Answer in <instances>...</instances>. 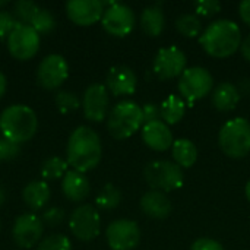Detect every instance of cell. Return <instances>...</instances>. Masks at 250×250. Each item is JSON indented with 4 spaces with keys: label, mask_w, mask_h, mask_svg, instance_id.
Masks as SVG:
<instances>
[{
    "label": "cell",
    "mask_w": 250,
    "mask_h": 250,
    "mask_svg": "<svg viewBox=\"0 0 250 250\" xmlns=\"http://www.w3.org/2000/svg\"><path fill=\"white\" fill-rule=\"evenodd\" d=\"M67 164L79 173L95 168L103 157L101 139L95 130L88 126L76 127L67 141Z\"/></svg>",
    "instance_id": "cell-1"
},
{
    "label": "cell",
    "mask_w": 250,
    "mask_h": 250,
    "mask_svg": "<svg viewBox=\"0 0 250 250\" xmlns=\"http://www.w3.org/2000/svg\"><path fill=\"white\" fill-rule=\"evenodd\" d=\"M199 42L202 48L215 59L230 57L242 44L240 28L231 19L214 21L201 34Z\"/></svg>",
    "instance_id": "cell-2"
},
{
    "label": "cell",
    "mask_w": 250,
    "mask_h": 250,
    "mask_svg": "<svg viewBox=\"0 0 250 250\" xmlns=\"http://www.w3.org/2000/svg\"><path fill=\"white\" fill-rule=\"evenodd\" d=\"M38 127V120L32 108L23 104H13L4 108L0 114L1 136L13 144H23L34 138Z\"/></svg>",
    "instance_id": "cell-3"
},
{
    "label": "cell",
    "mask_w": 250,
    "mask_h": 250,
    "mask_svg": "<svg viewBox=\"0 0 250 250\" xmlns=\"http://www.w3.org/2000/svg\"><path fill=\"white\" fill-rule=\"evenodd\" d=\"M144 126L142 107L133 101H120L117 103L107 119L108 133L114 139H127L135 135Z\"/></svg>",
    "instance_id": "cell-4"
},
{
    "label": "cell",
    "mask_w": 250,
    "mask_h": 250,
    "mask_svg": "<svg viewBox=\"0 0 250 250\" xmlns=\"http://www.w3.org/2000/svg\"><path fill=\"white\" fill-rule=\"evenodd\" d=\"M221 151L230 158H243L250 152V122L236 117L223 125L218 135Z\"/></svg>",
    "instance_id": "cell-5"
},
{
    "label": "cell",
    "mask_w": 250,
    "mask_h": 250,
    "mask_svg": "<svg viewBox=\"0 0 250 250\" xmlns=\"http://www.w3.org/2000/svg\"><path fill=\"white\" fill-rule=\"evenodd\" d=\"M144 177L149 188H152V190H158L163 193L180 189L185 182L182 167L168 160L151 161L144 170Z\"/></svg>",
    "instance_id": "cell-6"
},
{
    "label": "cell",
    "mask_w": 250,
    "mask_h": 250,
    "mask_svg": "<svg viewBox=\"0 0 250 250\" xmlns=\"http://www.w3.org/2000/svg\"><path fill=\"white\" fill-rule=\"evenodd\" d=\"M179 92L182 98L189 103H195L207 97L214 88L212 75L201 66L188 67L179 79Z\"/></svg>",
    "instance_id": "cell-7"
},
{
    "label": "cell",
    "mask_w": 250,
    "mask_h": 250,
    "mask_svg": "<svg viewBox=\"0 0 250 250\" xmlns=\"http://www.w3.org/2000/svg\"><path fill=\"white\" fill-rule=\"evenodd\" d=\"M6 41L10 56L22 62L32 59L40 48V34L25 23H18Z\"/></svg>",
    "instance_id": "cell-8"
},
{
    "label": "cell",
    "mask_w": 250,
    "mask_h": 250,
    "mask_svg": "<svg viewBox=\"0 0 250 250\" xmlns=\"http://www.w3.org/2000/svg\"><path fill=\"white\" fill-rule=\"evenodd\" d=\"M69 229L78 240H94L101 230V218L98 211L88 204L78 207L69 218Z\"/></svg>",
    "instance_id": "cell-9"
},
{
    "label": "cell",
    "mask_w": 250,
    "mask_h": 250,
    "mask_svg": "<svg viewBox=\"0 0 250 250\" xmlns=\"http://www.w3.org/2000/svg\"><path fill=\"white\" fill-rule=\"evenodd\" d=\"M69 76V64L60 54L45 56L37 69V82L44 89H57Z\"/></svg>",
    "instance_id": "cell-10"
},
{
    "label": "cell",
    "mask_w": 250,
    "mask_h": 250,
    "mask_svg": "<svg viewBox=\"0 0 250 250\" xmlns=\"http://www.w3.org/2000/svg\"><path fill=\"white\" fill-rule=\"evenodd\" d=\"M188 59L186 54L176 45L161 48L152 63V69L160 79L180 78L186 70Z\"/></svg>",
    "instance_id": "cell-11"
},
{
    "label": "cell",
    "mask_w": 250,
    "mask_h": 250,
    "mask_svg": "<svg viewBox=\"0 0 250 250\" xmlns=\"http://www.w3.org/2000/svg\"><path fill=\"white\" fill-rule=\"evenodd\" d=\"M105 239L111 250H132L139 245L141 230L132 220H116L107 227Z\"/></svg>",
    "instance_id": "cell-12"
},
{
    "label": "cell",
    "mask_w": 250,
    "mask_h": 250,
    "mask_svg": "<svg viewBox=\"0 0 250 250\" xmlns=\"http://www.w3.org/2000/svg\"><path fill=\"white\" fill-rule=\"evenodd\" d=\"M103 28L114 37H126L129 35L136 23V18L133 10L122 3H113L104 10L101 18Z\"/></svg>",
    "instance_id": "cell-13"
},
{
    "label": "cell",
    "mask_w": 250,
    "mask_h": 250,
    "mask_svg": "<svg viewBox=\"0 0 250 250\" xmlns=\"http://www.w3.org/2000/svg\"><path fill=\"white\" fill-rule=\"evenodd\" d=\"M44 233V223L34 214L19 215L12 227L13 242L22 249H31L35 246Z\"/></svg>",
    "instance_id": "cell-14"
},
{
    "label": "cell",
    "mask_w": 250,
    "mask_h": 250,
    "mask_svg": "<svg viewBox=\"0 0 250 250\" xmlns=\"http://www.w3.org/2000/svg\"><path fill=\"white\" fill-rule=\"evenodd\" d=\"M83 114L89 122L100 123L108 113V91L101 83H92L86 88L82 98Z\"/></svg>",
    "instance_id": "cell-15"
},
{
    "label": "cell",
    "mask_w": 250,
    "mask_h": 250,
    "mask_svg": "<svg viewBox=\"0 0 250 250\" xmlns=\"http://www.w3.org/2000/svg\"><path fill=\"white\" fill-rule=\"evenodd\" d=\"M67 18L79 26H89L104 15V4L100 0H69L66 3Z\"/></svg>",
    "instance_id": "cell-16"
},
{
    "label": "cell",
    "mask_w": 250,
    "mask_h": 250,
    "mask_svg": "<svg viewBox=\"0 0 250 250\" xmlns=\"http://www.w3.org/2000/svg\"><path fill=\"white\" fill-rule=\"evenodd\" d=\"M107 89L111 91L113 95L120 97V95H132L136 91V75L135 72L125 64L113 66L105 78Z\"/></svg>",
    "instance_id": "cell-17"
},
{
    "label": "cell",
    "mask_w": 250,
    "mask_h": 250,
    "mask_svg": "<svg viewBox=\"0 0 250 250\" xmlns=\"http://www.w3.org/2000/svg\"><path fill=\"white\" fill-rule=\"evenodd\" d=\"M142 139L146 146L154 151H167L173 146V133L163 120H155L142 126Z\"/></svg>",
    "instance_id": "cell-18"
},
{
    "label": "cell",
    "mask_w": 250,
    "mask_h": 250,
    "mask_svg": "<svg viewBox=\"0 0 250 250\" xmlns=\"http://www.w3.org/2000/svg\"><path fill=\"white\" fill-rule=\"evenodd\" d=\"M141 209L145 215L154 220H164L171 214V202L166 193L158 190H151L141 198Z\"/></svg>",
    "instance_id": "cell-19"
},
{
    "label": "cell",
    "mask_w": 250,
    "mask_h": 250,
    "mask_svg": "<svg viewBox=\"0 0 250 250\" xmlns=\"http://www.w3.org/2000/svg\"><path fill=\"white\" fill-rule=\"evenodd\" d=\"M62 189L67 199L73 202H81L86 199V196L89 195L91 185L83 173H79L76 170H69L62 180Z\"/></svg>",
    "instance_id": "cell-20"
},
{
    "label": "cell",
    "mask_w": 250,
    "mask_h": 250,
    "mask_svg": "<svg viewBox=\"0 0 250 250\" xmlns=\"http://www.w3.org/2000/svg\"><path fill=\"white\" fill-rule=\"evenodd\" d=\"M240 92L231 82H221L212 91V104L220 111H231L240 101Z\"/></svg>",
    "instance_id": "cell-21"
},
{
    "label": "cell",
    "mask_w": 250,
    "mask_h": 250,
    "mask_svg": "<svg viewBox=\"0 0 250 250\" xmlns=\"http://www.w3.org/2000/svg\"><path fill=\"white\" fill-rule=\"evenodd\" d=\"M50 188L42 180H35L28 183L22 190V199L26 207L32 211L42 209L50 201Z\"/></svg>",
    "instance_id": "cell-22"
},
{
    "label": "cell",
    "mask_w": 250,
    "mask_h": 250,
    "mask_svg": "<svg viewBox=\"0 0 250 250\" xmlns=\"http://www.w3.org/2000/svg\"><path fill=\"white\" fill-rule=\"evenodd\" d=\"M141 26L146 35L158 37L166 26V18L163 9L157 4L144 9L141 13Z\"/></svg>",
    "instance_id": "cell-23"
},
{
    "label": "cell",
    "mask_w": 250,
    "mask_h": 250,
    "mask_svg": "<svg viewBox=\"0 0 250 250\" xmlns=\"http://www.w3.org/2000/svg\"><path fill=\"white\" fill-rule=\"evenodd\" d=\"M171 154H173L174 163L182 168L192 167L198 160L196 145L192 141L186 139V138H182V139H177V141L173 142Z\"/></svg>",
    "instance_id": "cell-24"
},
{
    "label": "cell",
    "mask_w": 250,
    "mask_h": 250,
    "mask_svg": "<svg viewBox=\"0 0 250 250\" xmlns=\"http://www.w3.org/2000/svg\"><path fill=\"white\" fill-rule=\"evenodd\" d=\"M186 111V104L182 97L170 95L160 105V116L166 125H177Z\"/></svg>",
    "instance_id": "cell-25"
},
{
    "label": "cell",
    "mask_w": 250,
    "mask_h": 250,
    "mask_svg": "<svg viewBox=\"0 0 250 250\" xmlns=\"http://www.w3.org/2000/svg\"><path fill=\"white\" fill-rule=\"evenodd\" d=\"M120 202H122V193L111 183L104 185V188L100 190V193L97 195V199H95L97 207L103 211H111V209L117 208L120 205Z\"/></svg>",
    "instance_id": "cell-26"
},
{
    "label": "cell",
    "mask_w": 250,
    "mask_h": 250,
    "mask_svg": "<svg viewBox=\"0 0 250 250\" xmlns=\"http://www.w3.org/2000/svg\"><path fill=\"white\" fill-rule=\"evenodd\" d=\"M176 28H177V31L182 35H185L188 38L201 37V34H202V22L193 13H183V15H180L176 19Z\"/></svg>",
    "instance_id": "cell-27"
},
{
    "label": "cell",
    "mask_w": 250,
    "mask_h": 250,
    "mask_svg": "<svg viewBox=\"0 0 250 250\" xmlns=\"http://www.w3.org/2000/svg\"><path fill=\"white\" fill-rule=\"evenodd\" d=\"M67 161H64L60 157H51L45 160L41 166V176L44 180H57L60 177H64L67 170Z\"/></svg>",
    "instance_id": "cell-28"
},
{
    "label": "cell",
    "mask_w": 250,
    "mask_h": 250,
    "mask_svg": "<svg viewBox=\"0 0 250 250\" xmlns=\"http://www.w3.org/2000/svg\"><path fill=\"white\" fill-rule=\"evenodd\" d=\"M29 26H32L38 34H47V32L54 29L56 22H54V18H53L50 10L44 9V7H40L37 10V13L34 15Z\"/></svg>",
    "instance_id": "cell-29"
},
{
    "label": "cell",
    "mask_w": 250,
    "mask_h": 250,
    "mask_svg": "<svg viewBox=\"0 0 250 250\" xmlns=\"http://www.w3.org/2000/svg\"><path fill=\"white\" fill-rule=\"evenodd\" d=\"M40 9L38 4H35L34 1L29 0H19L13 4V16L18 19L19 23H25L29 25L34 15L37 13V10Z\"/></svg>",
    "instance_id": "cell-30"
},
{
    "label": "cell",
    "mask_w": 250,
    "mask_h": 250,
    "mask_svg": "<svg viewBox=\"0 0 250 250\" xmlns=\"http://www.w3.org/2000/svg\"><path fill=\"white\" fill-rule=\"evenodd\" d=\"M54 101H56L57 110L62 114L72 113V111L78 110L79 105H81V101H79L78 95L70 92V91H59L56 94V97H54Z\"/></svg>",
    "instance_id": "cell-31"
},
{
    "label": "cell",
    "mask_w": 250,
    "mask_h": 250,
    "mask_svg": "<svg viewBox=\"0 0 250 250\" xmlns=\"http://www.w3.org/2000/svg\"><path fill=\"white\" fill-rule=\"evenodd\" d=\"M37 250H72V243L63 234H51L40 242Z\"/></svg>",
    "instance_id": "cell-32"
},
{
    "label": "cell",
    "mask_w": 250,
    "mask_h": 250,
    "mask_svg": "<svg viewBox=\"0 0 250 250\" xmlns=\"http://www.w3.org/2000/svg\"><path fill=\"white\" fill-rule=\"evenodd\" d=\"M193 7L195 12L204 18H211L221 12V3L217 0H199L193 4Z\"/></svg>",
    "instance_id": "cell-33"
},
{
    "label": "cell",
    "mask_w": 250,
    "mask_h": 250,
    "mask_svg": "<svg viewBox=\"0 0 250 250\" xmlns=\"http://www.w3.org/2000/svg\"><path fill=\"white\" fill-rule=\"evenodd\" d=\"M18 19L13 16V13L7 10H0V40H7L10 32L16 28Z\"/></svg>",
    "instance_id": "cell-34"
},
{
    "label": "cell",
    "mask_w": 250,
    "mask_h": 250,
    "mask_svg": "<svg viewBox=\"0 0 250 250\" xmlns=\"http://www.w3.org/2000/svg\"><path fill=\"white\" fill-rule=\"evenodd\" d=\"M41 220L44 223V226H50V227H56L60 226L64 220V211L63 208H57V207H51L48 209H45L41 215Z\"/></svg>",
    "instance_id": "cell-35"
},
{
    "label": "cell",
    "mask_w": 250,
    "mask_h": 250,
    "mask_svg": "<svg viewBox=\"0 0 250 250\" xmlns=\"http://www.w3.org/2000/svg\"><path fill=\"white\" fill-rule=\"evenodd\" d=\"M21 148L18 144L10 142L4 136H0V161H7L19 154Z\"/></svg>",
    "instance_id": "cell-36"
},
{
    "label": "cell",
    "mask_w": 250,
    "mask_h": 250,
    "mask_svg": "<svg viewBox=\"0 0 250 250\" xmlns=\"http://www.w3.org/2000/svg\"><path fill=\"white\" fill-rule=\"evenodd\" d=\"M142 116H144V125L160 120V107L154 103H146L142 107Z\"/></svg>",
    "instance_id": "cell-37"
},
{
    "label": "cell",
    "mask_w": 250,
    "mask_h": 250,
    "mask_svg": "<svg viewBox=\"0 0 250 250\" xmlns=\"http://www.w3.org/2000/svg\"><path fill=\"white\" fill-rule=\"evenodd\" d=\"M190 250H224V248L221 246V243H218L217 240H212V239H198L193 245Z\"/></svg>",
    "instance_id": "cell-38"
},
{
    "label": "cell",
    "mask_w": 250,
    "mask_h": 250,
    "mask_svg": "<svg viewBox=\"0 0 250 250\" xmlns=\"http://www.w3.org/2000/svg\"><path fill=\"white\" fill-rule=\"evenodd\" d=\"M239 13H240L242 21L250 26V0H243L239 4Z\"/></svg>",
    "instance_id": "cell-39"
},
{
    "label": "cell",
    "mask_w": 250,
    "mask_h": 250,
    "mask_svg": "<svg viewBox=\"0 0 250 250\" xmlns=\"http://www.w3.org/2000/svg\"><path fill=\"white\" fill-rule=\"evenodd\" d=\"M237 89L240 92V95H250V78H243L240 79Z\"/></svg>",
    "instance_id": "cell-40"
},
{
    "label": "cell",
    "mask_w": 250,
    "mask_h": 250,
    "mask_svg": "<svg viewBox=\"0 0 250 250\" xmlns=\"http://www.w3.org/2000/svg\"><path fill=\"white\" fill-rule=\"evenodd\" d=\"M240 50H242V54H243V57L250 62V34L243 40V42L240 44Z\"/></svg>",
    "instance_id": "cell-41"
},
{
    "label": "cell",
    "mask_w": 250,
    "mask_h": 250,
    "mask_svg": "<svg viewBox=\"0 0 250 250\" xmlns=\"http://www.w3.org/2000/svg\"><path fill=\"white\" fill-rule=\"evenodd\" d=\"M6 88H7V81H6V76L0 72V98L4 95L6 92Z\"/></svg>",
    "instance_id": "cell-42"
},
{
    "label": "cell",
    "mask_w": 250,
    "mask_h": 250,
    "mask_svg": "<svg viewBox=\"0 0 250 250\" xmlns=\"http://www.w3.org/2000/svg\"><path fill=\"white\" fill-rule=\"evenodd\" d=\"M4 199H6V193H4V190H3V188L0 186V205L4 202Z\"/></svg>",
    "instance_id": "cell-43"
},
{
    "label": "cell",
    "mask_w": 250,
    "mask_h": 250,
    "mask_svg": "<svg viewBox=\"0 0 250 250\" xmlns=\"http://www.w3.org/2000/svg\"><path fill=\"white\" fill-rule=\"evenodd\" d=\"M245 192H246V198H248V201L250 202V180L248 182V185H246V190H245Z\"/></svg>",
    "instance_id": "cell-44"
},
{
    "label": "cell",
    "mask_w": 250,
    "mask_h": 250,
    "mask_svg": "<svg viewBox=\"0 0 250 250\" xmlns=\"http://www.w3.org/2000/svg\"><path fill=\"white\" fill-rule=\"evenodd\" d=\"M7 4V1H4V0H0V7H3V6H6Z\"/></svg>",
    "instance_id": "cell-45"
}]
</instances>
